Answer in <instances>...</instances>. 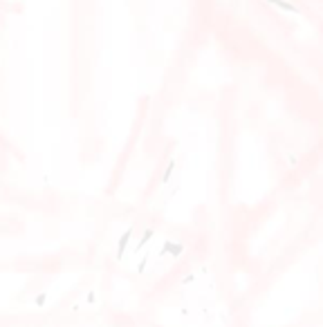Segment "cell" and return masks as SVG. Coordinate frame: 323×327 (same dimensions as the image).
Instances as JSON below:
<instances>
[{"mask_svg": "<svg viewBox=\"0 0 323 327\" xmlns=\"http://www.w3.org/2000/svg\"><path fill=\"white\" fill-rule=\"evenodd\" d=\"M267 3H272V5H276V7H281L283 12H287V14H301V9L296 7V5H292V3H287V0H267Z\"/></svg>", "mask_w": 323, "mask_h": 327, "instance_id": "obj_1", "label": "cell"}]
</instances>
